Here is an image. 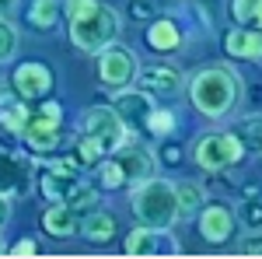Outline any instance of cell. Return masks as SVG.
<instances>
[{
  "instance_id": "1",
  "label": "cell",
  "mask_w": 262,
  "mask_h": 259,
  "mask_svg": "<svg viewBox=\"0 0 262 259\" xmlns=\"http://www.w3.org/2000/svg\"><path fill=\"white\" fill-rule=\"evenodd\" d=\"M70 42L84 53H101L119 35V14L101 0H67Z\"/></svg>"
},
{
  "instance_id": "2",
  "label": "cell",
  "mask_w": 262,
  "mask_h": 259,
  "mask_svg": "<svg viewBox=\"0 0 262 259\" xmlns=\"http://www.w3.org/2000/svg\"><path fill=\"white\" fill-rule=\"evenodd\" d=\"M189 98H192V105L200 109L203 116L221 119V116H227L242 102V77L227 63L203 67L200 74L192 77V84H189Z\"/></svg>"
},
{
  "instance_id": "3",
  "label": "cell",
  "mask_w": 262,
  "mask_h": 259,
  "mask_svg": "<svg viewBox=\"0 0 262 259\" xmlns=\"http://www.w3.org/2000/svg\"><path fill=\"white\" fill-rule=\"evenodd\" d=\"M133 214L140 217L147 228H161L168 231L175 217H179V200H175V186L161 179H147L137 186L133 193Z\"/></svg>"
},
{
  "instance_id": "4",
  "label": "cell",
  "mask_w": 262,
  "mask_h": 259,
  "mask_svg": "<svg viewBox=\"0 0 262 259\" xmlns=\"http://www.w3.org/2000/svg\"><path fill=\"white\" fill-rule=\"evenodd\" d=\"M25 144L35 151V154H49L56 151L63 140V116H60V105L56 102H42L35 109V116H28L25 130H21Z\"/></svg>"
},
{
  "instance_id": "5",
  "label": "cell",
  "mask_w": 262,
  "mask_h": 259,
  "mask_svg": "<svg viewBox=\"0 0 262 259\" xmlns=\"http://www.w3.org/2000/svg\"><path fill=\"white\" fill-rule=\"evenodd\" d=\"M192 154H196V165H200V168L221 172V168L238 165V161L245 158V144L238 140V133H206V137L196 140Z\"/></svg>"
},
{
  "instance_id": "6",
  "label": "cell",
  "mask_w": 262,
  "mask_h": 259,
  "mask_svg": "<svg viewBox=\"0 0 262 259\" xmlns=\"http://www.w3.org/2000/svg\"><path fill=\"white\" fill-rule=\"evenodd\" d=\"M81 130L88 133V137L98 140L108 154L126 140V123H122L119 112L108 109V105H95V109H88V112L81 116Z\"/></svg>"
},
{
  "instance_id": "7",
  "label": "cell",
  "mask_w": 262,
  "mask_h": 259,
  "mask_svg": "<svg viewBox=\"0 0 262 259\" xmlns=\"http://www.w3.org/2000/svg\"><path fill=\"white\" fill-rule=\"evenodd\" d=\"M137 77V56L126 46H105L98 56V81L105 88H126Z\"/></svg>"
},
{
  "instance_id": "8",
  "label": "cell",
  "mask_w": 262,
  "mask_h": 259,
  "mask_svg": "<svg viewBox=\"0 0 262 259\" xmlns=\"http://www.w3.org/2000/svg\"><path fill=\"white\" fill-rule=\"evenodd\" d=\"M116 165L122 168V175L126 182H147L154 179V151L150 147H143V144H126L122 140L119 147H116Z\"/></svg>"
},
{
  "instance_id": "9",
  "label": "cell",
  "mask_w": 262,
  "mask_h": 259,
  "mask_svg": "<svg viewBox=\"0 0 262 259\" xmlns=\"http://www.w3.org/2000/svg\"><path fill=\"white\" fill-rule=\"evenodd\" d=\"M112 109L119 112V119L126 123V130H137V126L147 123L150 109H154V102H150V91H133V88L126 84V88H116V95H112Z\"/></svg>"
},
{
  "instance_id": "10",
  "label": "cell",
  "mask_w": 262,
  "mask_h": 259,
  "mask_svg": "<svg viewBox=\"0 0 262 259\" xmlns=\"http://www.w3.org/2000/svg\"><path fill=\"white\" fill-rule=\"evenodd\" d=\"M14 91H18L21 98H46V95L53 91V74H49V67L39 63V60L21 63L18 70H14Z\"/></svg>"
},
{
  "instance_id": "11",
  "label": "cell",
  "mask_w": 262,
  "mask_h": 259,
  "mask_svg": "<svg viewBox=\"0 0 262 259\" xmlns=\"http://www.w3.org/2000/svg\"><path fill=\"white\" fill-rule=\"evenodd\" d=\"M231 231H234V214H231V207H224V203L200 207V235L206 242L221 245V242L231 238Z\"/></svg>"
},
{
  "instance_id": "12",
  "label": "cell",
  "mask_w": 262,
  "mask_h": 259,
  "mask_svg": "<svg viewBox=\"0 0 262 259\" xmlns=\"http://www.w3.org/2000/svg\"><path fill=\"white\" fill-rule=\"evenodd\" d=\"M224 49L238 60H262V25H242V28L227 32Z\"/></svg>"
},
{
  "instance_id": "13",
  "label": "cell",
  "mask_w": 262,
  "mask_h": 259,
  "mask_svg": "<svg viewBox=\"0 0 262 259\" xmlns=\"http://www.w3.org/2000/svg\"><path fill=\"white\" fill-rule=\"evenodd\" d=\"M137 74H140L143 91H150V95H171V91H179V84H182V74L175 70V67H168V63L143 67V70H137Z\"/></svg>"
},
{
  "instance_id": "14",
  "label": "cell",
  "mask_w": 262,
  "mask_h": 259,
  "mask_svg": "<svg viewBox=\"0 0 262 259\" xmlns=\"http://www.w3.org/2000/svg\"><path fill=\"white\" fill-rule=\"evenodd\" d=\"M161 228H147V224H140L129 238H126V252L129 256H158V252H175V245L168 242V245H161Z\"/></svg>"
},
{
  "instance_id": "15",
  "label": "cell",
  "mask_w": 262,
  "mask_h": 259,
  "mask_svg": "<svg viewBox=\"0 0 262 259\" xmlns=\"http://www.w3.org/2000/svg\"><path fill=\"white\" fill-rule=\"evenodd\" d=\"M42 228L53 235V238H70L77 231V214L63 203V200H53V207L42 214Z\"/></svg>"
},
{
  "instance_id": "16",
  "label": "cell",
  "mask_w": 262,
  "mask_h": 259,
  "mask_svg": "<svg viewBox=\"0 0 262 259\" xmlns=\"http://www.w3.org/2000/svg\"><path fill=\"white\" fill-rule=\"evenodd\" d=\"M74 186H77V179H74V165H67V161L49 165L46 175H42V193H46L49 200H63Z\"/></svg>"
},
{
  "instance_id": "17",
  "label": "cell",
  "mask_w": 262,
  "mask_h": 259,
  "mask_svg": "<svg viewBox=\"0 0 262 259\" xmlns=\"http://www.w3.org/2000/svg\"><path fill=\"white\" fill-rule=\"evenodd\" d=\"M147 46L150 49H158V53H175L182 46V32H179V25L171 18H161V21H154L150 28H147Z\"/></svg>"
},
{
  "instance_id": "18",
  "label": "cell",
  "mask_w": 262,
  "mask_h": 259,
  "mask_svg": "<svg viewBox=\"0 0 262 259\" xmlns=\"http://www.w3.org/2000/svg\"><path fill=\"white\" fill-rule=\"evenodd\" d=\"M25 182H28V165L14 154H0V193L25 189Z\"/></svg>"
},
{
  "instance_id": "19",
  "label": "cell",
  "mask_w": 262,
  "mask_h": 259,
  "mask_svg": "<svg viewBox=\"0 0 262 259\" xmlns=\"http://www.w3.org/2000/svg\"><path fill=\"white\" fill-rule=\"evenodd\" d=\"M28 105L21 98H11V95H0V126L11 130V133H21L25 123H28Z\"/></svg>"
},
{
  "instance_id": "20",
  "label": "cell",
  "mask_w": 262,
  "mask_h": 259,
  "mask_svg": "<svg viewBox=\"0 0 262 259\" xmlns=\"http://www.w3.org/2000/svg\"><path fill=\"white\" fill-rule=\"evenodd\" d=\"M84 238H91V242L116 238V217L105 214V210H88V217H84Z\"/></svg>"
},
{
  "instance_id": "21",
  "label": "cell",
  "mask_w": 262,
  "mask_h": 259,
  "mask_svg": "<svg viewBox=\"0 0 262 259\" xmlns=\"http://www.w3.org/2000/svg\"><path fill=\"white\" fill-rule=\"evenodd\" d=\"M175 200H179V217H192L206 200V189L200 182H179L175 186Z\"/></svg>"
},
{
  "instance_id": "22",
  "label": "cell",
  "mask_w": 262,
  "mask_h": 259,
  "mask_svg": "<svg viewBox=\"0 0 262 259\" xmlns=\"http://www.w3.org/2000/svg\"><path fill=\"white\" fill-rule=\"evenodd\" d=\"M60 21V0H32L28 4V25L32 28H53Z\"/></svg>"
},
{
  "instance_id": "23",
  "label": "cell",
  "mask_w": 262,
  "mask_h": 259,
  "mask_svg": "<svg viewBox=\"0 0 262 259\" xmlns=\"http://www.w3.org/2000/svg\"><path fill=\"white\" fill-rule=\"evenodd\" d=\"M238 140L245 144V151H259L262 154V112L245 116V119L238 123Z\"/></svg>"
},
{
  "instance_id": "24",
  "label": "cell",
  "mask_w": 262,
  "mask_h": 259,
  "mask_svg": "<svg viewBox=\"0 0 262 259\" xmlns=\"http://www.w3.org/2000/svg\"><path fill=\"white\" fill-rule=\"evenodd\" d=\"M63 203L74 210V214H88V210H95L98 207V193L91 189V186H84V182H77L67 196H63Z\"/></svg>"
},
{
  "instance_id": "25",
  "label": "cell",
  "mask_w": 262,
  "mask_h": 259,
  "mask_svg": "<svg viewBox=\"0 0 262 259\" xmlns=\"http://www.w3.org/2000/svg\"><path fill=\"white\" fill-rule=\"evenodd\" d=\"M14 53H18V28L7 18H0V63L11 60Z\"/></svg>"
},
{
  "instance_id": "26",
  "label": "cell",
  "mask_w": 262,
  "mask_h": 259,
  "mask_svg": "<svg viewBox=\"0 0 262 259\" xmlns=\"http://www.w3.org/2000/svg\"><path fill=\"white\" fill-rule=\"evenodd\" d=\"M262 0H231V18L238 25H255V14H259Z\"/></svg>"
},
{
  "instance_id": "27",
  "label": "cell",
  "mask_w": 262,
  "mask_h": 259,
  "mask_svg": "<svg viewBox=\"0 0 262 259\" xmlns=\"http://www.w3.org/2000/svg\"><path fill=\"white\" fill-rule=\"evenodd\" d=\"M77 154H81V165H98L101 154H108V151H105L95 137H88V133H84V137L77 140Z\"/></svg>"
},
{
  "instance_id": "28",
  "label": "cell",
  "mask_w": 262,
  "mask_h": 259,
  "mask_svg": "<svg viewBox=\"0 0 262 259\" xmlns=\"http://www.w3.org/2000/svg\"><path fill=\"white\" fill-rule=\"evenodd\" d=\"M147 126H150L154 133H168V130L175 126V112H168V109H150V116H147Z\"/></svg>"
},
{
  "instance_id": "29",
  "label": "cell",
  "mask_w": 262,
  "mask_h": 259,
  "mask_svg": "<svg viewBox=\"0 0 262 259\" xmlns=\"http://www.w3.org/2000/svg\"><path fill=\"white\" fill-rule=\"evenodd\" d=\"M101 186H105V189L126 186V175H122V168L116 165V161H105V165H101Z\"/></svg>"
},
{
  "instance_id": "30",
  "label": "cell",
  "mask_w": 262,
  "mask_h": 259,
  "mask_svg": "<svg viewBox=\"0 0 262 259\" xmlns=\"http://www.w3.org/2000/svg\"><path fill=\"white\" fill-rule=\"evenodd\" d=\"M242 221L255 231V228H262V200H248L242 207Z\"/></svg>"
},
{
  "instance_id": "31",
  "label": "cell",
  "mask_w": 262,
  "mask_h": 259,
  "mask_svg": "<svg viewBox=\"0 0 262 259\" xmlns=\"http://www.w3.org/2000/svg\"><path fill=\"white\" fill-rule=\"evenodd\" d=\"M35 252H39V249H35V242H32V238L18 242V245L11 249V256H35Z\"/></svg>"
},
{
  "instance_id": "32",
  "label": "cell",
  "mask_w": 262,
  "mask_h": 259,
  "mask_svg": "<svg viewBox=\"0 0 262 259\" xmlns=\"http://www.w3.org/2000/svg\"><path fill=\"white\" fill-rule=\"evenodd\" d=\"M129 11H133V18H147V14H150V11H147V7H143V4H133V7H129Z\"/></svg>"
},
{
  "instance_id": "33",
  "label": "cell",
  "mask_w": 262,
  "mask_h": 259,
  "mask_svg": "<svg viewBox=\"0 0 262 259\" xmlns=\"http://www.w3.org/2000/svg\"><path fill=\"white\" fill-rule=\"evenodd\" d=\"M7 214H11V210H7V196H4V193H0V224H4V221H7Z\"/></svg>"
},
{
  "instance_id": "34",
  "label": "cell",
  "mask_w": 262,
  "mask_h": 259,
  "mask_svg": "<svg viewBox=\"0 0 262 259\" xmlns=\"http://www.w3.org/2000/svg\"><path fill=\"white\" fill-rule=\"evenodd\" d=\"M245 252H262V242H252V245H245Z\"/></svg>"
},
{
  "instance_id": "35",
  "label": "cell",
  "mask_w": 262,
  "mask_h": 259,
  "mask_svg": "<svg viewBox=\"0 0 262 259\" xmlns=\"http://www.w3.org/2000/svg\"><path fill=\"white\" fill-rule=\"evenodd\" d=\"M11 7H14V0H0V14H4V11H11Z\"/></svg>"
},
{
  "instance_id": "36",
  "label": "cell",
  "mask_w": 262,
  "mask_h": 259,
  "mask_svg": "<svg viewBox=\"0 0 262 259\" xmlns=\"http://www.w3.org/2000/svg\"><path fill=\"white\" fill-rule=\"evenodd\" d=\"M255 25H262V4H259V14H255Z\"/></svg>"
},
{
  "instance_id": "37",
  "label": "cell",
  "mask_w": 262,
  "mask_h": 259,
  "mask_svg": "<svg viewBox=\"0 0 262 259\" xmlns=\"http://www.w3.org/2000/svg\"><path fill=\"white\" fill-rule=\"evenodd\" d=\"M4 252H7V245H4V238H0V256H4Z\"/></svg>"
}]
</instances>
